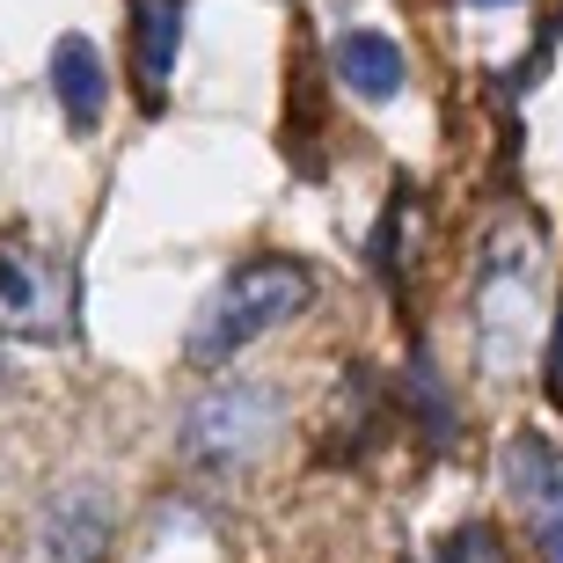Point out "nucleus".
Returning a JSON list of instances; mask_svg holds the SVG:
<instances>
[{
	"mask_svg": "<svg viewBox=\"0 0 563 563\" xmlns=\"http://www.w3.org/2000/svg\"><path fill=\"white\" fill-rule=\"evenodd\" d=\"M534 330H549V228L512 206L483 228L468 264V352L490 380H512Z\"/></svg>",
	"mask_w": 563,
	"mask_h": 563,
	"instance_id": "nucleus-1",
	"label": "nucleus"
},
{
	"mask_svg": "<svg viewBox=\"0 0 563 563\" xmlns=\"http://www.w3.org/2000/svg\"><path fill=\"white\" fill-rule=\"evenodd\" d=\"M314 292H322V278H314L308 256H286V250L242 256V264H234V272L220 278L206 300H198V314H190L184 366H198V374L234 366V358L256 352L264 336L292 330V322L314 308Z\"/></svg>",
	"mask_w": 563,
	"mask_h": 563,
	"instance_id": "nucleus-2",
	"label": "nucleus"
},
{
	"mask_svg": "<svg viewBox=\"0 0 563 563\" xmlns=\"http://www.w3.org/2000/svg\"><path fill=\"white\" fill-rule=\"evenodd\" d=\"M286 432V388L250 374H220L184 402L176 418V454L198 476H250L256 461L278 446Z\"/></svg>",
	"mask_w": 563,
	"mask_h": 563,
	"instance_id": "nucleus-3",
	"label": "nucleus"
},
{
	"mask_svg": "<svg viewBox=\"0 0 563 563\" xmlns=\"http://www.w3.org/2000/svg\"><path fill=\"white\" fill-rule=\"evenodd\" d=\"M0 336H22V344L74 336V264L30 228L0 234Z\"/></svg>",
	"mask_w": 563,
	"mask_h": 563,
	"instance_id": "nucleus-4",
	"label": "nucleus"
},
{
	"mask_svg": "<svg viewBox=\"0 0 563 563\" xmlns=\"http://www.w3.org/2000/svg\"><path fill=\"white\" fill-rule=\"evenodd\" d=\"M396 424L402 418H396L388 380H380L366 358H352V366L330 380V402H322V418H314V454L336 461V468H352V461H366Z\"/></svg>",
	"mask_w": 563,
	"mask_h": 563,
	"instance_id": "nucleus-5",
	"label": "nucleus"
},
{
	"mask_svg": "<svg viewBox=\"0 0 563 563\" xmlns=\"http://www.w3.org/2000/svg\"><path fill=\"white\" fill-rule=\"evenodd\" d=\"M30 534H37L44 563H103L110 542H118V498H110V483H96V476L52 483Z\"/></svg>",
	"mask_w": 563,
	"mask_h": 563,
	"instance_id": "nucleus-6",
	"label": "nucleus"
},
{
	"mask_svg": "<svg viewBox=\"0 0 563 563\" xmlns=\"http://www.w3.org/2000/svg\"><path fill=\"white\" fill-rule=\"evenodd\" d=\"M322 74H330L336 96L352 103H396L402 81H410V52H402L388 30H366V22H344L330 44H322Z\"/></svg>",
	"mask_w": 563,
	"mask_h": 563,
	"instance_id": "nucleus-7",
	"label": "nucleus"
},
{
	"mask_svg": "<svg viewBox=\"0 0 563 563\" xmlns=\"http://www.w3.org/2000/svg\"><path fill=\"white\" fill-rule=\"evenodd\" d=\"M322 88H330V74L314 59V44H300L286 66V132H278V146H286L292 176H308V184L330 176V110H322Z\"/></svg>",
	"mask_w": 563,
	"mask_h": 563,
	"instance_id": "nucleus-8",
	"label": "nucleus"
},
{
	"mask_svg": "<svg viewBox=\"0 0 563 563\" xmlns=\"http://www.w3.org/2000/svg\"><path fill=\"white\" fill-rule=\"evenodd\" d=\"M396 418L410 424V432L432 446V454H454L461 446V396H454V380L439 374V358H432V344H410V358H402V374H396Z\"/></svg>",
	"mask_w": 563,
	"mask_h": 563,
	"instance_id": "nucleus-9",
	"label": "nucleus"
},
{
	"mask_svg": "<svg viewBox=\"0 0 563 563\" xmlns=\"http://www.w3.org/2000/svg\"><path fill=\"white\" fill-rule=\"evenodd\" d=\"M132 15V81H140V110L162 118L176 59H184V0H125Z\"/></svg>",
	"mask_w": 563,
	"mask_h": 563,
	"instance_id": "nucleus-10",
	"label": "nucleus"
},
{
	"mask_svg": "<svg viewBox=\"0 0 563 563\" xmlns=\"http://www.w3.org/2000/svg\"><path fill=\"white\" fill-rule=\"evenodd\" d=\"M52 103H59V118H66L74 140H88V132L103 125V110H110V66H103V52H96L88 30H66V37L52 44Z\"/></svg>",
	"mask_w": 563,
	"mask_h": 563,
	"instance_id": "nucleus-11",
	"label": "nucleus"
},
{
	"mask_svg": "<svg viewBox=\"0 0 563 563\" xmlns=\"http://www.w3.org/2000/svg\"><path fill=\"white\" fill-rule=\"evenodd\" d=\"M418 220H424V190L410 184V176H396L374 234H366V272L380 278V292H388L396 308L410 300V272H418Z\"/></svg>",
	"mask_w": 563,
	"mask_h": 563,
	"instance_id": "nucleus-12",
	"label": "nucleus"
},
{
	"mask_svg": "<svg viewBox=\"0 0 563 563\" xmlns=\"http://www.w3.org/2000/svg\"><path fill=\"white\" fill-rule=\"evenodd\" d=\"M498 483H505V498L534 520V512L549 505V490L563 483V446L549 432H534V424H520V432L498 446Z\"/></svg>",
	"mask_w": 563,
	"mask_h": 563,
	"instance_id": "nucleus-13",
	"label": "nucleus"
},
{
	"mask_svg": "<svg viewBox=\"0 0 563 563\" xmlns=\"http://www.w3.org/2000/svg\"><path fill=\"white\" fill-rule=\"evenodd\" d=\"M439 563H505V534L490 520H461L439 549Z\"/></svg>",
	"mask_w": 563,
	"mask_h": 563,
	"instance_id": "nucleus-14",
	"label": "nucleus"
},
{
	"mask_svg": "<svg viewBox=\"0 0 563 563\" xmlns=\"http://www.w3.org/2000/svg\"><path fill=\"white\" fill-rule=\"evenodd\" d=\"M542 396L556 402V418H563V292L549 308V336H542Z\"/></svg>",
	"mask_w": 563,
	"mask_h": 563,
	"instance_id": "nucleus-15",
	"label": "nucleus"
},
{
	"mask_svg": "<svg viewBox=\"0 0 563 563\" xmlns=\"http://www.w3.org/2000/svg\"><path fill=\"white\" fill-rule=\"evenodd\" d=\"M534 542H542V563H563V483L549 490L542 512H534Z\"/></svg>",
	"mask_w": 563,
	"mask_h": 563,
	"instance_id": "nucleus-16",
	"label": "nucleus"
},
{
	"mask_svg": "<svg viewBox=\"0 0 563 563\" xmlns=\"http://www.w3.org/2000/svg\"><path fill=\"white\" fill-rule=\"evenodd\" d=\"M468 8H520V0H468Z\"/></svg>",
	"mask_w": 563,
	"mask_h": 563,
	"instance_id": "nucleus-17",
	"label": "nucleus"
}]
</instances>
